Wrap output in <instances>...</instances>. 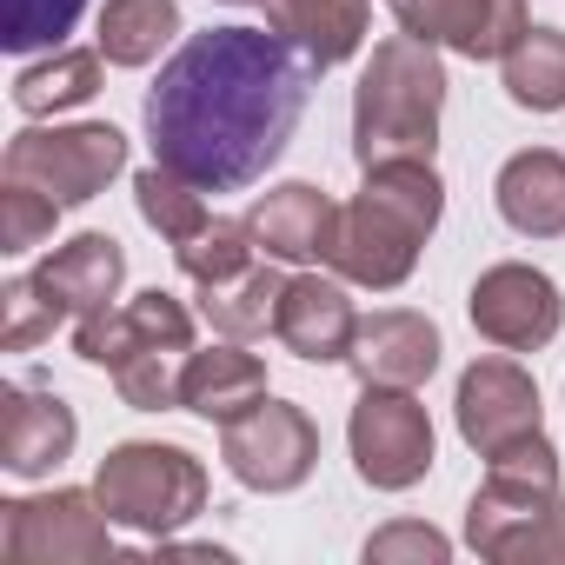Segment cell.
Masks as SVG:
<instances>
[{
	"instance_id": "cell-29",
	"label": "cell",
	"mask_w": 565,
	"mask_h": 565,
	"mask_svg": "<svg viewBox=\"0 0 565 565\" xmlns=\"http://www.w3.org/2000/svg\"><path fill=\"white\" fill-rule=\"evenodd\" d=\"M61 320H67V313L34 287V273L0 287V347H8V353H28V347L54 340V327H61Z\"/></svg>"
},
{
	"instance_id": "cell-2",
	"label": "cell",
	"mask_w": 565,
	"mask_h": 565,
	"mask_svg": "<svg viewBox=\"0 0 565 565\" xmlns=\"http://www.w3.org/2000/svg\"><path fill=\"white\" fill-rule=\"evenodd\" d=\"M439 213H446V186H439L433 160L366 167V193L353 206H340L333 266L353 279V287L393 294L399 279L419 266V246L433 239Z\"/></svg>"
},
{
	"instance_id": "cell-11",
	"label": "cell",
	"mask_w": 565,
	"mask_h": 565,
	"mask_svg": "<svg viewBox=\"0 0 565 565\" xmlns=\"http://www.w3.org/2000/svg\"><path fill=\"white\" fill-rule=\"evenodd\" d=\"M74 353L87 366H127L134 353H193V313L173 294H134L127 307H100L74 327Z\"/></svg>"
},
{
	"instance_id": "cell-12",
	"label": "cell",
	"mask_w": 565,
	"mask_h": 565,
	"mask_svg": "<svg viewBox=\"0 0 565 565\" xmlns=\"http://www.w3.org/2000/svg\"><path fill=\"white\" fill-rule=\"evenodd\" d=\"M399 34L426 47H452L466 61H505V47L532 28L525 0H393Z\"/></svg>"
},
{
	"instance_id": "cell-1",
	"label": "cell",
	"mask_w": 565,
	"mask_h": 565,
	"mask_svg": "<svg viewBox=\"0 0 565 565\" xmlns=\"http://www.w3.org/2000/svg\"><path fill=\"white\" fill-rule=\"evenodd\" d=\"M313 67L273 28H206L147 87V147L200 193H239L287 153Z\"/></svg>"
},
{
	"instance_id": "cell-30",
	"label": "cell",
	"mask_w": 565,
	"mask_h": 565,
	"mask_svg": "<svg viewBox=\"0 0 565 565\" xmlns=\"http://www.w3.org/2000/svg\"><path fill=\"white\" fill-rule=\"evenodd\" d=\"M61 220V200H47L41 186L28 180H8V193H0V253H34Z\"/></svg>"
},
{
	"instance_id": "cell-32",
	"label": "cell",
	"mask_w": 565,
	"mask_h": 565,
	"mask_svg": "<svg viewBox=\"0 0 565 565\" xmlns=\"http://www.w3.org/2000/svg\"><path fill=\"white\" fill-rule=\"evenodd\" d=\"M226 8H266V0H226Z\"/></svg>"
},
{
	"instance_id": "cell-3",
	"label": "cell",
	"mask_w": 565,
	"mask_h": 565,
	"mask_svg": "<svg viewBox=\"0 0 565 565\" xmlns=\"http://www.w3.org/2000/svg\"><path fill=\"white\" fill-rule=\"evenodd\" d=\"M439 107H446L439 54L426 41H413V34L380 41L366 74H360V94H353V153H360V167L433 160Z\"/></svg>"
},
{
	"instance_id": "cell-13",
	"label": "cell",
	"mask_w": 565,
	"mask_h": 565,
	"mask_svg": "<svg viewBox=\"0 0 565 565\" xmlns=\"http://www.w3.org/2000/svg\"><path fill=\"white\" fill-rule=\"evenodd\" d=\"M459 433L479 459L505 452L512 439L539 433V386L512 360H479L459 380Z\"/></svg>"
},
{
	"instance_id": "cell-7",
	"label": "cell",
	"mask_w": 565,
	"mask_h": 565,
	"mask_svg": "<svg viewBox=\"0 0 565 565\" xmlns=\"http://www.w3.org/2000/svg\"><path fill=\"white\" fill-rule=\"evenodd\" d=\"M100 492H47V499H8L0 505V552L8 565H94L114 552Z\"/></svg>"
},
{
	"instance_id": "cell-15",
	"label": "cell",
	"mask_w": 565,
	"mask_h": 565,
	"mask_svg": "<svg viewBox=\"0 0 565 565\" xmlns=\"http://www.w3.org/2000/svg\"><path fill=\"white\" fill-rule=\"evenodd\" d=\"M279 347L313 360V366H340L353 353V333H360V313L347 300L340 279H320V273H300L287 279V294H279V320H273Z\"/></svg>"
},
{
	"instance_id": "cell-20",
	"label": "cell",
	"mask_w": 565,
	"mask_h": 565,
	"mask_svg": "<svg viewBox=\"0 0 565 565\" xmlns=\"http://www.w3.org/2000/svg\"><path fill=\"white\" fill-rule=\"evenodd\" d=\"M492 200H499V220L525 239H558L565 233V153L552 147H525L499 167L492 180Z\"/></svg>"
},
{
	"instance_id": "cell-23",
	"label": "cell",
	"mask_w": 565,
	"mask_h": 565,
	"mask_svg": "<svg viewBox=\"0 0 565 565\" xmlns=\"http://www.w3.org/2000/svg\"><path fill=\"white\" fill-rule=\"evenodd\" d=\"M100 47L87 54V47H54V61H41V67H21V81H14V107L28 114V120H47V114H67V107H87L94 94H100Z\"/></svg>"
},
{
	"instance_id": "cell-14",
	"label": "cell",
	"mask_w": 565,
	"mask_h": 565,
	"mask_svg": "<svg viewBox=\"0 0 565 565\" xmlns=\"http://www.w3.org/2000/svg\"><path fill=\"white\" fill-rule=\"evenodd\" d=\"M81 439V419L61 393L41 386H0V466L14 479H47Z\"/></svg>"
},
{
	"instance_id": "cell-10",
	"label": "cell",
	"mask_w": 565,
	"mask_h": 565,
	"mask_svg": "<svg viewBox=\"0 0 565 565\" xmlns=\"http://www.w3.org/2000/svg\"><path fill=\"white\" fill-rule=\"evenodd\" d=\"M466 313H472V327H479L499 353H539V347L565 327L558 287H552L539 266H519V259H505V266H492V273L472 279Z\"/></svg>"
},
{
	"instance_id": "cell-18",
	"label": "cell",
	"mask_w": 565,
	"mask_h": 565,
	"mask_svg": "<svg viewBox=\"0 0 565 565\" xmlns=\"http://www.w3.org/2000/svg\"><path fill=\"white\" fill-rule=\"evenodd\" d=\"M120 279H127V253H120L114 233H81V239L54 246V253L34 266V287H41L61 313H74V320L114 307V300H120Z\"/></svg>"
},
{
	"instance_id": "cell-22",
	"label": "cell",
	"mask_w": 565,
	"mask_h": 565,
	"mask_svg": "<svg viewBox=\"0 0 565 565\" xmlns=\"http://www.w3.org/2000/svg\"><path fill=\"white\" fill-rule=\"evenodd\" d=\"M279 294H287V273H279L273 259H253L246 273L220 279V287H200V313L226 340H259L279 320Z\"/></svg>"
},
{
	"instance_id": "cell-16",
	"label": "cell",
	"mask_w": 565,
	"mask_h": 565,
	"mask_svg": "<svg viewBox=\"0 0 565 565\" xmlns=\"http://www.w3.org/2000/svg\"><path fill=\"white\" fill-rule=\"evenodd\" d=\"M347 366H353L366 386H426L433 366H439V327H433L426 313L386 307V313L360 320Z\"/></svg>"
},
{
	"instance_id": "cell-21",
	"label": "cell",
	"mask_w": 565,
	"mask_h": 565,
	"mask_svg": "<svg viewBox=\"0 0 565 565\" xmlns=\"http://www.w3.org/2000/svg\"><path fill=\"white\" fill-rule=\"evenodd\" d=\"M259 399H266V366L246 353V340H226L213 353H186V366H180V406L186 413L226 426V419L253 413Z\"/></svg>"
},
{
	"instance_id": "cell-25",
	"label": "cell",
	"mask_w": 565,
	"mask_h": 565,
	"mask_svg": "<svg viewBox=\"0 0 565 565\" xmlns=\"http://www.w3.org/2000/svg\"><path fill=\"white\" fill-rule=\"evenodd\" d=\"M180 34L173 0H107L100 8V54L107 67H147Z\"/></svg>"
},
{
	"instance_id": "cell-8",
	"label": "cell",
	"mask_w": 565,
	"mask_h": 565,
	"mask_svg": "<svg viewBox=\"0 0 565 565\" xmlns=\"http://www.w3.org/2000/svg\"><path fill=\"white\" fill-rule=\"evenodd\" d=\"M353 466L373 492H406L433 472V419L413 386H366L353 406Z\"/></svg>"
},
{
	"instance_id": "cell-17",
	"label": "cell",
	"mask_w": 565,
	"mask_h": 565,
	"mask_svg": "<svg viewBox=\"0 0 565 565\" xmlns=\"http://www.w3.org/2000/svg\"><path fill=\"white\" fill-rule=\"evenodd\" d=\"M253 239L266 259H333V233H340V206L307 186V180H287V186H273L253 200L246 213Z\"/></svg>"
},
{
	"instance_id": "cell-19",
	"label": "cell",
	"mask_w": 565,
	"mask_h": 565,
	"mask_svg": "<svg viewBox=\"0 0 565 565\" xmlns=\"http://www.w3.org/2000/svg\"><path fill=\"white\" fill-rule=\"evenodd\" d=\"M266 28L313 74H333L366 47V0H266Z\"/></svg>"
},
{
	"instance_id": "cell-27",
	"label": "cell",
	"mask_w": 565,
	"mask_h": 565,
	"mask_svg": "<svg viewBox=\"0 0 565 565\" xmlns=\"http://www.w3.org/2000/svg\"><path fill=\"white\" fill-rule=\"evenodd\" d=\"M173 259H180V273L193 279V287H220V279L246 273L266 253H259V239H253L246 220H206V233H193L186 246H173Z\"/></svg>"
},
{
	"instance_id": "cell-9",
	"label": "cell",
	"mask_w": 565,
	"mask_h": 565,
	"mask_svg": "<svg viewBox=\"0 0 565 565\" xmlns=\"http://www.w3.org/2000/svg\"><path fill=\"white\" fill-rule=\"evenodd\" d=\"M220 459L253 492H294L320 459V426L287 399H259L253 413L220 426Z\"/></svg>"
},
{
	"instance_id": "cell-4",
	"label": "cell",
	"mask_w": 565,
	"mask_h": 565,
	"mask_svg": "<svg viewBox=\"0 0 565 565\" xmlns=\"http://www.w3.org/2000/svg\"><path fill=\"white\" fill-rule=\"evenodd\" d=\"M558 505H565L558 452L545 446V433H525V439H512L505 452L486 459V486L466 505V539L486 558H532V545L545 539Z\"/></svg>"
},
{
	"instance_id": "cell-28",
	"label": "cell",
	"mask_w": 565,
	"mask_h": 565,
	"mask_svg": "<svg viewBox=\"0 0 565 565\" xmlns=\"http://www.w3.org/2000/svg\"><path fill=\"white\" fill-rule=\"evenodd\" d=\"M87 14V0H0V47L8 54H34V47H61Z\"/></svg>"
},
{
	"instance_id": "cell-6",
	"label": "cell",
	"mask_w": 565,
	"mask_h": 565,
	"mask_svg": "<svg viewBox=\"0 0 565 565\" xmlns=\"http://www.w3.org/2000/svg\"><path fill=\"white\" fill-rule=\"evenodd\" d=\"M127 167V134L107 120H81V127H28L8 140V180L41 186L61 206H87L107 193V180Z\"/></svg>"
},
{
	"instance_id": "cell-5",
	"label": "cell",
	"mask_w": 565,
	"mask_h": 565,
	"mask_svg": "<svg viewBox=\"0 0 565 565\" xmlns=\"http://www.w3.org/2000/svg\"><path fill=\"white\" fill-rule=\"evenodd\" d=\"M94 492L107 505L114 525H134L147 539L180 532L193 512H206V466L186 446H160V439H127L100 459Z\"/></svg>"
},
{
	"instance_id": "cell-31",
	"label": "cell",
	"mask_w": 565,
	"mask_h": 565,
	"mask_svg": "<svg viewBox=\"0 0 565 565\" xmlns=\"http://www.w3.org/2000/svg\"><path fill=\"white\" fill-rule=\"evenodd\" d=\"M452 545L433 532V525H419V519H399V525H386V532H373L366 539V565H393V558H446Z\"/></svg>"
},
{
	"instance_id": "cell-26",
	"label": "cell",
	"mask_w": 565,
	"mask_h": 565,
	"mask_svg": "<svg viewBox=\"0 0 565 565\" xmlns=\"http://www.w3.org/2000/svg\"><path fill=\"white\" fill-rule=\"evenodd\" d=\"M134 200H140V220H147L167 246H186V239L206 233V220H213V213H206V193H200L193 180H180L173 167H160V160L134 180Z\"/></svg>"
},
{
	"instance_id": "cell-24",
	"label": "cell",
	"mask_w": 565,
	"mask_h": 565,
	"mask_svg": "<svg viewBox=\"0 0 565 565\" xmlns=\"http://www.w3.org/2000/svg\"><path fill=\"white\" fill-rule=\"evenodd\" d=\"M505 94L525 114H558L565 107V34L558 28H525L505 47Z\"/></svg>"
}]
</instances>
